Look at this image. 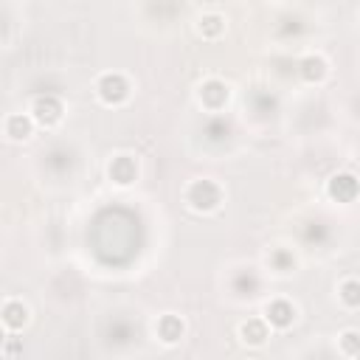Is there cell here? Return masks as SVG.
<instances>
[{"label": "cell", "instance_id": "obj_1", "mask_svg": "<svg viewBox=\"0 0 360 360\" xmlns=\"http://www.w3.org/2000/svg\"><path fill=\"white\" fill-rule=\"evenodd\" d=\"M186 205L191 208V211H197V214H217L219 208H222V202H225V191H222V186L217 183V180H211V177H197V180H191L188 186H186Z\"/></svg>", "mask_w": 360, "mask_h": 360}, {"label": "cell", "instance_id": "obj_2", "mask_svg": "<svg viewBox=\"0 0 360 360\" xmlns=\"http://www.w3.org/2000/svg\"><path fill=\"white\" fill-rule=\"evenodd\" d=\"M96 96L104 107H124L132 96V82L121 70H107L96 79Z\"/></svg>", "mask_w": 360, "mask_h": 360}, {"label": "cell", "instance_id": "obj_3", "mask_svg": "<svg viewBox=\"0 0 360 360\" xmlns=\"http://www.w3.org/2000/svg\"><path fill=\"white\" fill-rule=\"evenodd\" d=\"M28 115L34 118V124H37V127L51 129V127H56V124L65 118V104H62V98H59V96L45 93V96H37V98L31 101Z\"/></svg>", "mask_w": 360, "mask_h": 360}, {"label": "cell", "instance_id": "obj_4", "mask_svg": "<svg viewBox=\"0 0 360 360\" xmlns=\"http://www.w3.org/2000/svg\"><path fill=\"white\" fill-rule=\"evenodd\" d=\"M194 96H197V101L202 104V110L219 112V110H225V104L231 101V87H228L222 79L211 76V79H202V82H200V87H197Z\"/></svg>", "mask_w": 360, "mask_h": 360}, {"label": "cell", "instance_id": "obj_5", "mask_svg": "<svg viewBox=\"0 0 360 360\" xmlns=\"http://www.w3.org/2000/svg\"><path fill=\"white\" fill-rule=\"evenodd\" d=\"M0 321H3V329L11 335V332H22L28 323H31V307L17 298V295H8L3 298V307H0Z\"/></svg>", "mask_w": 360, "mask_h": 360}, {"label": "cell", "instance_id": "obj_6", "mask_svg": "<svg viewBox=\"0 0 360 360\" xmlns=\"http://www.w3.org/2000/svg\"><path fill=\"white\" fill-rule=\"evenodd\" d=\"M138 172H141L138 158L129 155V152H118V155H112V160L107 163V177H110L115 186H124V188L138 180Z\"/></svg>", "mask_w": 360, "mask_h": 360}, {"label": "cell", "instance_id": "obj_7", "mask_svg": "<svg viewBox=\"0 0 360 360\" xmlns=\"http://www.w3.org/2000/svg\"><path fill=\"white\" fill-rule=\"evenodd\" d=\"M262 318L270 323V329H290L298 318V307L287 298H273V301L264 304Z\"/></svg>", "mask_w": 360, "mask_h": 360}, {"label": "cell", "instance_id": "obj_8", "mask_svg": "<svg viewBox=\"0 0 360 360\" xmlns=\"http://www.w3.org/2000/svg\"><path fill=\"white\" fill-rule=\"evenodd\" d=\"M194 31H197V37H202L205 42H217V39H222L225 31H228V17H225L222 11H217V8H208V11H202V14L197 17Z\"/></svg>", "mask_w": 360, "mask_h": 360}, {"label": "cell", "instance_id": "obj_9", "mask_svg": "<svg viewBox=\"0 0 360 360\" xmlns=\"http://www.w3.org/2000/svg\"><path fill=\"white\" fill-rule=\"evenodd\" d=\"M186 321L177 315V312H163L158 321H155V335L163 346H177L183 338H186Z\"/></svg>", "mask_w": 360, "mask_h": 360}, {"label": "cell", "instance_id": "obj_10", "mask_svg": "<svg viewBox=\"0 0 360 360\" xmlns=\"http://www.w3.org/2000/svg\"><path fill=\"white\" fill-rule=\"evenodd\" d=\"M236 335H239V340H242L245 346H250V349H259V346H264V343L270 340L273 329H270V323H267L262 315H256V318H248V321H242V323L236 326Z\"/></svg>", "mask_w": 360, "mask_h": 360}, {"label": "cell", "instance_id": "obj_11", "mask_svg": "<svg viewBox=\"0 0 360 360\" xmlns=\"http://www.w3.org/2000/svg\"><path fill=\"white\" fill-rule=\"evenodd\" d=\"M34 129H37V124H34V118H31L28 112H8V115L3 118V135H6V141H11V143L28 141V138L34 135Z\"/></svg>", "mask_w": 360, "mask_h": 360}, {"label": "cell", "instance_id": "obj_12", "mask_svg": "<svg viewBox=\"0 0 360 360\" xmlns=\"http://www.w3.org/2000/svg\"><path fill=\"white\" fill-rule=\"evenodd\" d=\"M326 194L335 200V202H352L357 194H360V183L354 174L349 172H340V174H332L329 183H326Z\"/></svg>", "mask_w": 360, "mask_h": 360}, {"label": "cell", "instance_id": "obj_13", "mask_svg": "<svg viewBox=\"0 0 360 360\" xmlns=\"http://www.w3.org/2000/svg\"><path fill=\"white\" fill-rule=\"evenodd\" d=\"M298 70H301V76L309 82V84H321L326 76H329V62H326V56L323 53H307L301 62H298Z\"/></svg>", "mask_w": 360, "mask_h": 360}, {"label": "cell", "instance_id": "obj_14", "mask_svg": "<svg viewBox=\"0 0 360 360\" xmlns=\"http://www.w3.org/2000/svg\"><path fill=\"white\" fill-rule=\"evenodd\" d=\"M338 301L346 309H360V278L349 276L338 284Z\"/></svg>", "mask_w": 360, "mask_h": 360}, {"label": "cell", "instance_id": "obj_15", "mask_svg": "<svg viewBox=\"0 0 360 360\" xmlns=\"http://www.w3.org/2000/svg\"><path fill=\"white\" fill-rule=\"evenodd\" d=\"M338 352L343 354V357H349V360H354V357H360V329H343V332H338Z\"/></svg>", "mask_w": 360, "mask_h": 360}]
</instances>
